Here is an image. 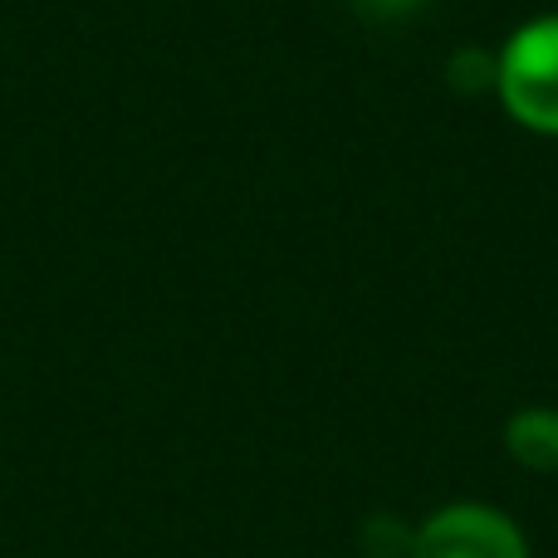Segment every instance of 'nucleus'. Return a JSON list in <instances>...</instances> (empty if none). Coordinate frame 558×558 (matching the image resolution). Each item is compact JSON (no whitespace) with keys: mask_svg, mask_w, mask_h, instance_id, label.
<instances>
[{"mask_svg":"<svg viewBox=\"0 0 558 558\" xmlns=\"http://www.w3.org/2000/svg\"><path fill=\"white\" fill-rule=\"evenodd\" d=\"M500 446L510 456V465L530 475H558V407L530 402L514 407L500 426Z\"/></svg>","mask_w":558,"mask_h":558,"instance_id":"nucleus-3","label":"nucleus"},{"mask_svg":"<svg viewBox=\"0 0 558 558\" xmlns=\"http://www.w3.org/2000/svg\"><path fill=\"white\" fill-rule=\"evenodd\" d=\"M407 558H534V544L505 505L446 500L416 520Z\"/></svg>","mask_w":558,"mask_h":558,"instance_id":"nucleus-2","label":"nucleus"},{"mask_svg":"<svg viewBox=\"0 0 558 558\" xmlns=\"http://www.w3.org/2000/svg\"><path fill=\"white\" fill-rule=\"evenodd\" d=\"M412 534L416 520L397 510H373L357 520V554L363 558H407L412 554Z\"/></svg>","mask_w":558,"mask_h":558,"instance_id":"nucleus-4","label":"nucleus"},{"mask_svg":"<svg viewBox=\"0 0 558 558\" xmlns=\"http://www.w3.org/2000/svg\"><path fill=\"white\" fill-rule=\"evenodd\" d=\"M353 5L373 20H402V15H416L426 0H353Z\"/></svg>","mask_w":558,"mask_h":558,"instance_id":"nucleus-6","label":"nucleus"},{"mask_svg":"<svg viewBox=\"0 0 558 558\" xmlns=\"http://www.w3.org/2000/svg\"><path fill=\"white\" fill-rule=\"evenodd\" d=\"M495 98L524 133L558 137V10L505 35L495 49Z\"/></svg>","mask_w":558,"mask_h":558,"instance_id":"nucleus-1","label":"nucleus"},{"mask_svg":"<svg viewBox=\"0 0 558 558\" xmlns=\"http://www.w3.org/2000/svg\"><path fill=\"white\" fill-rule=\"evenodd\" d=\"M446 88H456L461 98L495 94V49L461 45L451 59H446Z\"/></svg>","mask_w":558,"mask_h":558,"instance_id":"nucleus-5","label":"nucleus"}]
</instances>
